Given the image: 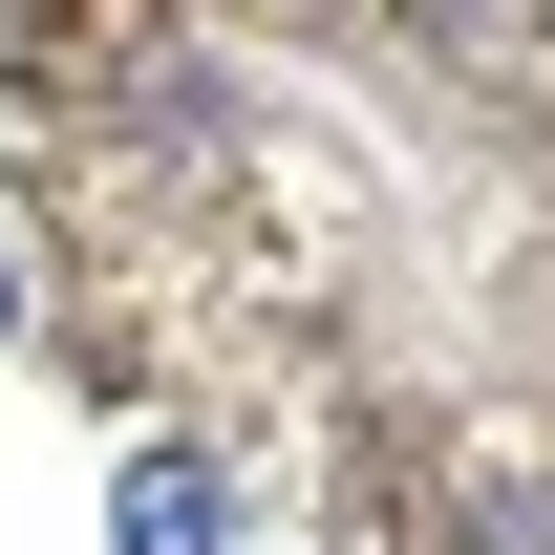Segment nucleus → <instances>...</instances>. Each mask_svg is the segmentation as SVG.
I'll return each instance as SVG.
<instances>
[{"label":"nucleus","mask_w":555,"mask_h":555,"mask_svg":"<svg viewBox=\"0 0 555 555\" xmlns=\"http://www.w3.org/2000/svg\"><path fill=\"white\" fill-rule=\"evenodd\" d=\"M107 555H235V491H214L193 449H129V470H107Z\"/></svg>","instance_id":"1"},{"label":"nucleus","mask_w":555,"mask_h":555,"mask_svg":"<svg viewBox=\"0 0 555 555\" xmlns=\"http://www.w3.org/2000/svg\"><path fill=\"white\" fill-rule=\"evenodd\" d=\"M0 321H22V257H0Z\"/></svg>","instance_id":"2"}]
</instances>
